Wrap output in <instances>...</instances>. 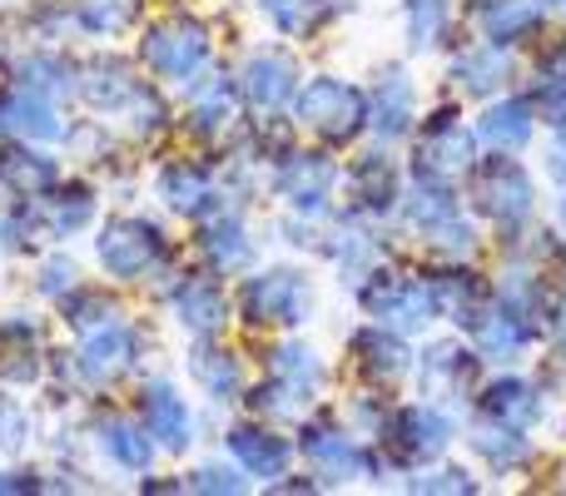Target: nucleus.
<instances>
[{"instance_id": "nucleus-1", "label": "nucleus", "mask_w": 566, "mask_h": 496, "mask_svg": "<svg viewBox=\"0 0 566 496\" xmlns=\"http://www.w3.org/2000/svg\"><path fill=\"white\" fill-rule=\"evenodd\" d=\"M358 298L382 328L398 333H418L442 318V298L432 278H402V273L373 268L368 278H358Z\"/></svg>"}, {"instance_id": "nucleus-2", "label": "nucleus", "mask_w": 566, "mask_h": 496, "mask_svg": "<svg viewBox=\"0 0 566 496\" xmlns=\"http://www.w3.org/2000/svg\"><path fill=\"white\" fill-rule=\"evenodd\" d=\"M293 115H298L303 129H313V135L328 139V145H348V139L368 125V99H363V89L348 85V80L318 75L293 95Z\"/></svg>"}, {"instance_id": "nucleus-3", "label": "nucleus", "mask_w": 566, "mask_h": 496, "mask_svg": "<svg viewBox=\"0 0 566 496\" xmlns=\"http://www.w3.org/2000/svg\"><path fill=\"white\" fill-rule=\"evenodd\" d=\"M95 258L115 283H139L145 273H155L159 263L169 258V239H165V229L149 224V219L119 214V219H109V224L99 229Z\"/></svg>"}, {"instance_id": "nucleus-4", "label": "nucleus", "mask_w": 566, "mask_h": 496, "mask_svg": "<svg viewBox=\"0 0 566 496\" xmlns=\"http://www.w3.org/2000/svg\"><path fill=\"white\" fill-rule=\"evenodd\" d=\"M139 60L169 85H189L199 70L209 65V30L195 15H169L145 30L139 40Z\"/></svg>"}, {"instance_id": "nucleus-5", "label": "nucleus", "mask_w": 566, "mask_h": 496, "mask_svg": "<svg viewBox=\"0 0 566 496\" xmlns=\"http://www.w3.org/2000/svg\"><path fill=\"white\" fill-rule=\"evenodd\" d=\"M239 308L254 328H298L313 313V283L298 268H264L244 283Z\"/></svg>"}, {"instance_id": "nucleus-6", "label": "nucleus", "mask_w": 566, "mask_h": 496, "mask_svg": "<svg viewBox=\"0 0 566 496\" xmlns=\"http://www.w3.org/2000/svg\"><path fill=\"white\" fill-rule=\"evenodd\" d=\"M472 199H478V209L492 219L497 229H522L532 219V209H537V184H532V175L517 165V159H488V165L478 169V179H472Z\"/></svg>"}, {"instance_id": "nucleus-7", "label": "nucleus", "mask_w": 566, "mask_h": 496, "mask_svg": "<svg viewBox=\"0 0 566 496\" xmlns=\"http://www.w3.org/2000/svg\"><path fill=\"white\" fill-rule=\"evenodd\" d=\"M478 165V135L458 119V109H438L432 119H422L418 135V175L432 179H458Z\"/></svg>"}, {"instance_id": "nucleus-8", "label": "nucleus", "mask_w": 566, "mask_h": 496, "mask_svg": "<svg viewBox=\"0 0 566 496\" xmlns=\"http://www.w3.org/2000/svg\"><path fill=\"white\" fill-rule=\"evenodd\" d=\"M333 184H338V165H333L328 155H318V149L283 155L279 179H274L279 199H289V209L293 214H303V219H318L323 209H328Z\"/></svg>"}, {"instance_id": "nucleus-9", "label": "nucleus", "mask_w": 566, "mask_h": 496, "mask_svg": "<svg viewBox=\"0 0 566 496\" xmlns=\"http://www.w3.org/2000/svg\"><path fill=\"white\" fill-rule=\"evenodd\" d=\"M139 362V338L135 328H125V323H99V328L85 333V342H80L75 352V368L85 382H95V388H109V382H119L129 368Z\"/></svg>"}, {"instance_id": "nucleus-10", "label": "nucleus", "mask_w": 566, "mask_h": 496, "mask_svg": "<svg viewBox=\"0 0 566 496\" xmlns=\"http://www.w3.org/2000/svg\"><path fill=\"white\" fill-rule=\"evenodd\" d=\"M452 418L442 408H432V402H412V408H402V412H392V422H388V442L398 447V457L402 462H432V457H442L448 452V442H452Z\"/></svg>"}, {"instance_id": "nucleus-11", "label": "nucleus", "mask_w": 566, "mask_h": 496, "mask_svg": "<svg viewBox=\"0 0 566 496\" xmlns=\"http://www.w3.org/2000/svg\"><path fill=\"white\" fill-rule=\"evenodd\" d=\"M298 447H303V457L318 467V477H328V482H358V477H373V472H378L373 452H363L348 432L323 428V422H313V428L298 432Z\"/></svg>"}, {"instance_id": "nucleus-12", "label": "nucleus", "mask_w": 566, "mask_h": 496, "mask_svg": "<svg viewBox=\"0 0 566 496\" xmlns=\"http://www.w3.org/2000/svg\"><path fill=\"white\" fill-rule=\"evenodd\" d=\"M169 313H175L179 328H189L195 338H214L229 323V298L214 278L205 273H185V278L169 288Z\"/></svg>"}, {"instance_id": "nucleus-13", "label": "nucleus", "mask_w": 566, "mask_h": 496, "mask_svg": "<svg viewBox=\"0 0 566 496\" xmlns=\"http://www.w3.org/2000/svg\"><path fill=\"white\" fill-rule=\"evenodd\" d=\"M239 95L254 109H279L298 95V60L283 55V50H254L239 75Z\"/></svg>"}, {"instance_id": "nucleus-14", "label": "nucleus", "mask_w": 566, "mask_h": 496, "mask_svg": "<svg viewBox=\"0 0 566 496\" xmlns=\"http://www.w3.org/2000/svg\"><path fill=\"white\" fill-rule=\"evenodd\" d=\"M234 115H239V80H229V75L199 80L195 75L185 85V119L195 135H205V139L224 135V129L234 125Z\"/></svg>"}, {"instance_id": "nucleus-15", "label": "nucleus", "mask_w": 566, "mask_h": 496, "mask_svg": "<svg viewBox=\"0 0 566 496\" xmlns=\"http://www.w3.org/2000/svg\"><path fill=\"white\" fill-rule=\"evenodd\" d=\"M139 422H145V432L165 452H185L195 442V418H189L185 398L169 382H145V392H139Z\"/></svg>"}, {"instance_id": "nucleus-16", "label": "nucleus", "mask_w": 566, "mask_h": 496, "mask_svg": "<svg viewBox=\"0 0 566 496\" xmlns=\"http://www.w3.org/2000/svg\"><path fill=\"white\" fill-rule=\"evenodd\" d=\"M412 119H418V89H412L408 70L388 65L378 75V89H373V109H368L373 135L382 145H392V139H402L412 129Z\"/></svg>"}, {"instance_id": "nucleus-17", "label": "nucleus", "mask_w": 566, "mask_h": 496, "mask_svg": "<svg viewBox=\"0 0 566 496\" xmlns=\"http://www.w3.org/2000/svg\"><path fill=\"white\" fill-rule=\"evenodd\" d=\"M472 20H478L482 40L492 45H522L527 35H537L547 25V6L542 0H478L472 6Z\"/></svg>"}, {"instance_id": "nucleus-18", "label": "nucleus", "mask_w": 566, "mask_h": 496, "mask_svg": "<svg viewBox=\"0 0 566 496\" xmlns=\"http://www.w3.org/2000/svg\"><path fill=\"white\" fill-rule=\"evenodd\" d=\"M0 129L15 139H65V119L55 115L50 95L25 85L0 89Z\"/></svg>"}, {"instance_id": "nucleus-19", "label": "nucleus", "mask_w": 566, "mask_h": 496, "mask_svg": "<svg viewBox=\"0 0 566 496\" xmlns=\"http://www.w3.org/2000/svg\"><path fill=\"white\" fill-rule=\"evenodd\" d=\"M472 338H478V348L488 352V358L512 362V358H522V352L532 348V338H537V323H532L527 313L512 308V303L502 298V303H492V308L478 318Z\"/></svg>"}, {"instance_id": "nucleus-20", "label": "nucleus", "mask_w": 566, "mask_h": 496, "mask_svg": "<svg viewBox=\"0 0 566 496\" xmlns=\"http://www.w3.org/2000/svg\"><path fill=\"white\" fill-rule=\"evenodd\" d=\"M418 378H422V392H432V398H442V392L462 398L478 382V358L462 342H432V348H422Z\"/></svg>"}, {"instance_id": "nucleus-21", "label": "nucleus", "mask_w": 566, "mask_h": 496, "mask_svg": "<svg viewBox=\"0 0 566 496\" xmlns=\"http://www.w3.org/2000/svg\"><path fill=\"white\" fill-rule=\"evenodd\" d=\"M537 109L527 105V99L507 95L502 105H488V115L478 119V139L482 145H492L497 155H517V149L532 145V135H537Z\"/></svg>"}, {"instance_id": "nucleus-22", "label": "nucleus", "mask_w": 566, "mask_h": 496, "mask_svg": "<svg viewBox=\"0 0 566 496\" xmlns=\"http://www.w3.org/2000/svg\"><path fill=\"white\" fill-rule=\"evenodd\" d=\"M80 95H85L95 109L115 115V109H125L129 99L139 95V80H135V70H129L125 60L99 55V60H90V65L80 70Z\"/></svg>"}, {"instance_id": "nucleus-23", "label": "nucleus", "mask_w": 566, "mask_h": 496, "mask_svg": "<svg viewBox=\"0 0 566 496\" xmlns=\"http://www.w3.org/2000/svg\"><path fill=\"white\" fill-rule=\"evenodd\" d=\"M348 194H353V204H358V214H388V209L402 199V184H398L392 159L363 155L358 165L348 169Z\"/></svg>"}, {"instance_id": "nucleus-24", "label": "nucleus", "mask_w": 566, "mask_h": 496, "mask_svg": "<svg viewBox=\"0 0 566 496\" xmlns=\"http://www.w3.org/2000/svg\"><path fill=\"white\" fill-rule=\"evenodd\" d=\"M229 452H234V462L249 472V477H264V482L283 477V467H289V457H293V447L279 437V432L249 428V422L229 432Z\"/></svg>"}, {"instance_id": "nucleus-25", "label": "nucleus", "mask_w": 566, "mask_h": 496, "mask_svg": "<svg viewBox=\"0 0 566 496\" xmlns=\"http://www.w3.org/2000/svg\"><path fill=\"white\" fill-rule=\"evenodd\" d=\"M60 184V165L50 155H35L25 145H6L0 149V189L20 199H35V194H50Z\"/></svg>"}, {"instance_id": "nucleus-26", "label": "nucleus", "mask_w": 566, "mask_h": 496, "mask_svg": "<svg viewBox=\"0 0 566 496\" xmlns=\"http://www.w3.org/2000/svg\"><path fill=\"white\" fill-rule=\"evenodd\" d=\"M353 358H358V368H363V378H373V382H398L402 372L412 368V352H408V342L398 338V328H363L358 338H353Z\"/></svg>"}, {"instance_id": "nucleus-27", "label": "nucleus", "mask_w": 566, "mask_h": 496, "mask_svg": "<svg viewBox=\"0 0 566 496\" xmlns=\"http://www.w3.org/2000/svg\"><path fill=\"white\" fill-rule=\"evenodd\" d=\"M95 447L105 452L115 467H125V472H149V462H155V447H159V442L145 432V422L105 418V422L95 428Z\"/></svg>"}, {"instance_id": "nucleus-28", "label": "nucleus", "mask_w": 566, "mask_h": 496, "mask_svg": "<svg viewBox=\"0 0 566 496\" xmlns=\"http://www.w3.org/2000/svg\"><path fill=\"white\" fill-rule=\"evenodd\" d=\"M482 412H488L492 422H507V428H537L542 412H547V402H542V388H532V382L522 378H502L492 382L488 392H482Z\"/></svg>"}, {"instance_id": "nucleus-29", "label": "nucleus", "mask_w": 566, "mask_h": 496, "mask_svg": "<svg viewBox=\"0 0 566 496\" xmlns=\"http://www.w3.org/2000/svg\"><path fill=\"white\" fill-rule=\"evenodd\" d=\"M159 199H165L169 209H179V214H209V209L219 204V189H214V175H209L205 165H169L165 175H159Z\"/></svg>"}, {"instance_id": "nucleus-30", "label": "nucleus", "mask_w": 566, "mask_h": 496, "mask_svg": "<svg viewBox=\"0 0 566 496\" xmlns=\"http://www.w3.org/2000/svg\"><path fill=\"white\" fill-rule=\"evenodd\" d=\"M189 378L209 392L214 402H234L244 392V362L234 358L229 348H214V342H199L195 358H189Z\"/></svg>"}, {"instance_id": "nucleus-31", "label": "nucleus", "mask_w": 566, "mask_h": 496, "mask_svg": "<svg viewBox=\"0 0 566 496\" xmlns=\"http://www.w3.org/2000/svg\"><path fill=\"white\" fill-rule=\"evenodd\" d=\"M40 328L15 313V318L0 323V382H35L40 378Z\"/></svg>"}, {"instance_id": "nucleus-32", "label": "nucleus", "mask_w": 566, "mask_h": 496, "mask_svg": "<svg viewBox=\"0 0 566 496\" xmlns=\"http://www.w3.org/2000/svg\"><path fill=\"white\" fill-rule=\"evenodd\" d=\"M438 298H442V318L462 323V328H478V318L492 308V293L478 273H462V268H448L438 273Z\"/></svg>"}, {"instance_id": "nucleus-33", "label": "nucleus", "mask_w": 566, "mask_h": 496, "mask_svg": "<svg viewBox=\"0 0 566 496\" xmlns=\"http://www.w3.org/2000/svg\"><path fill=\"white\" fill-rule=\"evenodd\" d=\"M472 452L488 462L492 472H522L532 462V442L522 437V428H507V422H488V428H472Z\"/></svg>"}, {"instance_id": "nucleus-34", "label": "nucleus", "mask_w": 566, "mask_h": 496, "mask_svg": "<svg viewBox=\"0 0 566 496\" xmlns=\"http://www.w3.org/2000/svg\"><path fill=\"white\" fill-rule=\"evenodd\" d=\"M199 253L209 258V268L214 273H234L244 268L249 258H254V239L244 234V224H239L234 214L214 219V224H205V234H199Z\"/></svg>"}, {"instance_id": "nucleus-35", "label": "nucleus", "mask_w": 566, "mask_h": 496, "mask_svg": "<svg viewBox=\"0 0 566 496\" xmlns=\"http://www.w3.org/2000/svg\"><path fill=\"white\" fill-rule=\"evenodd\" d=\"M512 75V60L502 55V45H482V50H468V55L452 60V80H458L468 95H492L502 89Z\"/></svg>"}, {"instance_id": "nucleus-36", "label": "nucleus", "mask_w": 566, "mask_h": 496, "mask_svg": "<svg viewBox=\"0 0 566 496\" xmlns=\"http://www.w3.org/2000/svg\"><path fill=\"white\" fill-rule=\"evenodd\" d=\"M15 85L40 89V95H80V70L70 65L65 55H50V50H35L15 65Z\"/></svg>"}, {"instance_id": "nucleus-37", "label": "nucleus", "mask_w": 566, "mask_h": 496, "mask_svg": "<svg viewBox=\"0 0 566 496\" xmlns=\"http://www.w3.org/2000/svg\"><path fill=\"white\" fill-rule=\"evenodd\" d=\"M269 372H274L279 382H289L293 392H303V398H313V392L323 388V358L308 348V342H279L274 358H269Z\"/></svg>"}, {"instance_id": "nucleus-38", "label": "nucleus", "mask_w": 566, "mask_h": 496, "mask_svg": "<svg viewBox=\"0 0 566 496\" xmlns=\"http://www.w3.org/2000/svg\"><path fill=\"white\" fill-rule=\"evenodd\" d=\"M402 30L412 50H438L452 30V0H408L402 6Z\"/></svg>"}, {"instance_id": "nucleus-39", "label": "nucleus", "mask_w": 566, "mask_h": 496, "mask_svg": "<svg viewBox=\"0 0 566 496\" xmlns=\"http://www.w3.org/2000/svg\"><path fill=\"white\" fill-rule=\"evenodd\" d=\"M259 10L269 15V25L279 30V35H313L318 25H328L333 15V0H259Z\"/></svg>"}, {"instance_id": "nucleus-40", "label": "nucleus", "mask_w": 566, "mask_h": 496, "mask_svg": "<svg viewBox=\"0 0 566 496\" xmlns=\"http://www.w3.org/2000/svg\"><path fill=\"white\" fill-rule=\"evenodd\" d=\"M90 219H95V194H90L85 184L60 189V194L45 204V229H50L55 239H70L75 229H85Z\"/></svg>"}, {"instance_id": "nucleus-41", "label": "nucleus", "mask_w": 566, "mask_h": 496, "mask_svg": "<svg viewBox=\"0 0 566 496\" xmlns=\"http://www.w3.org/2000/svg\"><path fill=\"white\" fill-rule=\"evenodd\" d=\"M328 258L338 263L353 283H358V278H368L373 263H378V239H373L363 224H343L338 229V244H328Z\"/></svg>"}, {"instance_id": "nucleus-42", "label": "nucleus", "mask_w": 566, "mask_h": 496, "mask_svg": "<svg viewBox=\"0 0 566 496\" xmlns=\"http://www.w3.org/2000/svg\"><path fill=\"white\" fill-rule=\"evenodd\" d=\"M60 313H65L75 328H99V323H115L119 318V303L105 298V288H70L65 298H60Z\"/></svg>"}, {"instance_id": "nucleus-43", "label": "nucleus", "mask_w": 566, "mask_h": 496, "mask_svg": "<svg viewBox=\"0 0 566 496\" xmlns=\"http://www.w3.org/2000/svg\"><path fill=\"white\" fill-rule=\"evenodd\" d=\"M537 109L552 129H566V55H557L537 80Z\"/></svg>"}, {"instance_id": "nucleus-44", "label": "nucleus", "mask_w": 566, "mask_h": 496, "mask_svg": "<svg viewBox=\"0 0 566 496\" xmlns=\"http://www.w3.org/2000/svg\"><path fill=\"white\" fill-rule=\"evenodd\" d=\"M422 239H428V244L438 249V253H448V258H468V253L478 249V229L462 219V209H458L452 219H442V224H432Z\"/></svg>"}, {"instance_id": "nucleus-45", "label": "nucleus", "mask_w": 566, "mask_h": 496, "mask_svg": "<svg viewBox=\"0 0 566 496\" xmlns=\"http://www.w3.org/2000/svg\"><path fill=\"white\" fill-rule=\"evenodd\" d=\"M30 412L20 408L15 398H6V392H0V452H6V457H15V452H25L30 447Z\"/></svg>"}, {"instance_id": "nucleus-46", "label": "nucleus", "mask_w": 566, "mask_h": 496, "mask_svg": "<svg viewBox=\"0 0 566 496\" xmlns=\"http://www.w3.org/2000/svg\"><path fill=\"white\" fill-rule=\"evenodd\" d=\"M249 402H254V412H269V418H298V412L308 408L313 398H303V392H293L289 382L269 378L264 388H259V392H254V398H249Z\"/></svg>"}, {"instance_id": "nucleus-47", "label": "nucleus", "mask_w": 566, "mask_h": 496, "mask_svg": "<svg viewBox=\"0 0 566 496\" xmlns=\"http://www.w3.org/2000/svg\"><path fill=\"white\" fill-rule=\"evenodd\" d=\"M80 25L95 30V35H115V30L129 25V10L125 0H85L80 6Z\"/></svg>"}, {"instance_id": "nucleus-48", "label": "nucleus", "mask_w": 566, "mask_h": 496, "mask_svg": "<svg viewBox=\"0 0 566 496\" xmlns=\"http://www.w3.org/2000/svg\"><path fill=\"white\" fill-rule=\"evenodd\" d=\"M129 115H135V135H159L165 129V119H169V109H165V99L155 95V89H145L139 85V95L129 99Z\"/></svg>"}, {"instance_id": "nucleus-49", "label": "nucleus", "mask_w": 566, "mask_h": 496, "mask_svg": "<svg viewBox=\"0 0 566 496\" xmlns=\"http://www.w3.org/2000/svg\"><path fill=\"white\" fill-rule=\"evenodd\" d=\"M80 273H75V258H65V253H55V258L40 263V293L45 298H65L70 288H80Z\"/></svg>"}, {"instance_id": "nucleus-50", "label": "nucleus", "mask_w": 566, "mask_h": 496, "mask_svg": "<svg viewBox=\"0 0 566 496\" xmlns=\"http://www.w3.org/2000/svg\"><path fill=\"white\" fill-rule=\"evenodd\" d=\"M412 492H448V496H458V492H478V482H472L468 472H458V467H442V472H432V477L412 482Z\"/></svg>"}, {"instance_id": "nucleus-51", "label": "nucleus", "mask_w": 566, "mask_h": 496, "mask_svg": "<svg viewBox=\"0 0 566 496\" xmlns=\"http://www.w3.org/2000/svg\"><path fill=\"white\" fill-rule=\"evenodd\" d=\"M189 492H244V477L239 472H229V467H199L195 477H189Z\"/></svg>"}, {"instance_id": "nucleus-52", "label": "nucleus", "mask_w": 566, "mask_h": 496, "mask_svg": "<svg viewBox=\"0 0 566 496\" xmlns=\"http://www.w3.org/2000/svg\"><path fill=\"white\" fill-rule=\"evenodd\" d=\"M547 175L557 179V184H566V129H557V139H552V149H547Z\"/></svg>"}, {"instance_id": "nucleus-53", "label": "nucleus", "mask_w": 566, "mask_h": 496, "mask_svg": "<svg viewBox=\"0 0 566 496\" xmlns=\"http://www.w3.org/2000/svg\"><path fill=\"white\" fill-rule=\"evenodd\" d=\"M0 492H40V482H30V472H0Z\"/></svg>"}, {"instance_id": "nucleus-54", "label": "nucleus", "mask_w": 566, "mask_h": 496, "mask_svg": "<svg viewBox=\"0 0 566 496\" xmlns=\"http://www.w3.org/2000/svg\"><path fill=\"white\" fill-rule=\"evenodd\" d=\"M552 342H557L562 358H566V303H562L557 313H552Z\"/></svg>"}, {"instance_id": "nucleus-55", "label": "nucleus", "mask_w": 566, "mask_h": 496, "mask_svg": "<svg viewBox=\"0 0 566 496\" xmlns=\"http://www.w3.org/2000/svg\"><path fill=\"white\" fill-rule=\"evenodd\" d=\"M15 234H20V229H15V219H10L6 209H0V244H15Z\"/></svg>"}, {"instance_id": "nucleus-56", "label": "nucleus", "mask_w": 566, "mask_h": 496, "mask_svg": "<svg viewBox=\"0 0 566 496\" xmlns=\"http://www.w3.org/2000/svg\"><path fill=\"white\" fill-rule=\"evenodd\" d=\"M562 224H566V199H562Z\"/></svg>"}]
</instances>
